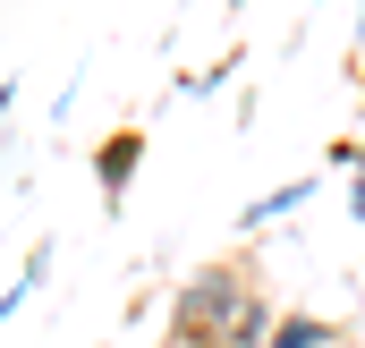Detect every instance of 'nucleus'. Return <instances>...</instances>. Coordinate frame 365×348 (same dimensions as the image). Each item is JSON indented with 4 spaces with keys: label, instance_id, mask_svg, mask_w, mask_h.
<instances>
[{
    "label": "nucleus",
    "instance_id": "1",
    "mask_svg": "<svg viewBox=\"0 0 365 348\" xmlns=\"http://www.w3.org/2000/svg\"><path fill=\"white\" fill-rule=\"evenodd\" d=\"M264 297V280H255V263L247 255H221V263H195L179 289H170V340L162 348H204V340H230L238 332V314Z\"/></svg>",
    "mask_w": 365,
    "mask_h": 348
},
{
    "label": "nucleus",
    "instance_id": "2",
    "mask_svg": "<svg viewBox=\"0 0 365 348\" xmlns=\"http://www.w3.org/2000/svg\"><path fill=\"white\" fill-rule=\"evenodd\" d=\"M145 170V128H119V136H102L93 145V187H102V204L119 213V195H128V178Z\"/></svg>",
    "mask_w": 365,
    "mask_h": 348
},
{
    "label": "nucleus",
    "instance_id": "3",
    "mask_svg": "<svg viewBox=\"0 0 365 348\" xmlns=\"http://www.w3.org/2000/svg\"><path fill=\"white\" fill-rule=\"evenodd\" d=\"M272 348H357V340H349V323H331V314H297V306H289V314L272 323Z\"/></svg>",
    "mask_w": 365,
    "mask_h": 348
},
{
    "label": "nucleus",
    "instance_id": "4",
    "mask_svg": "<svg viewBox=\"0 0 365 348\" xmlns=\"http://www.w3.org/2000/svg\"><path fill=\"white\" fill-rule=\"evenodd\" d=\"M306 195H314V178H306V170L280 178L272 195H255V204H247V221H238V230H272V221H289V213H306Z\"/></svg>",
    "mask_w": 365,
    "mask_h": 348
},
{
    "label": "nucleus",
    "instance_id": "5",
    "mask_svg": "<svg viewBox=\"0 0 365 348\" xmlns=\"http://www.w3.org/2000/svg\"><path fill=\"white\" fill-rule=\"evenodd\" d=\"M349 221L365 230V162H357V178H349Z\"/></svg>",
    "mask_w": 365,
    "mask_h": 348
},
{
    "label": "nucleus",
    "instance_id": "6",
    "mask_svg": "<svg viewBox=\"0 0 365 348\" xmlns=\"http://www.w3.org/2000/svg\"><path fill=\"white\" fill-rule=\"evenodd\" d=\"M204 348H230V340H204Z\"/></svg>",
    "mask_w": 365,
    "mask_h": 348
},
{
    "label": "nucleus",
    "instance_id": "7",
    "mask_svg": "<svg viewBox=\"0 0 365 348\" xmlns=\"http://www.w3.org/2000/svg\"><path fill=\"white\" fill-rule=\"evenodd\" d=\"M230 9H238V0H230Z\"/></svg>",
    "mask_w": 365,
    "mask_h": 348
}]
</instances>
